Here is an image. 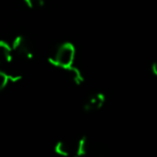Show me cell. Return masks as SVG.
Returning a JSON list of instances; mask_svg holds the SVG:
<instances>
[{
	"mask_svg": "<svg viewBox=\"0 0 157 157\" xmlns=\"http://www.w3.org/2000/svg\"><path fill=\"white\" fill-rule=\"evenodd\" d=\"M55 153L59 156L63 157H68L72 154V150L70 147V145L66 141H58L55 144Z\"/></svg>",
	"mask_w": 157,
	"mask_h": 157,
	"instance_id": "obj_7",
	"label": "cell"
},
{
	"mask_svg": "<svg viewBox=\"0 0 157 157\" xmlns=\"http://www.w3.org/2000/svg\"><path fill=\"white\" fill-rule=\"evenodd\" d=\"M26 6L31 10L41 9L44 6V0H24Z\"/></svg>",
	"mask_w": 157,
	"mask_h": 157,
	"instance_id": "obj_9",
	"label": "cell"
},
{
	"mask_svg": "<svg viewBox=\"0 0 157 157\" xmlns=\"http://www.w3.org/2000/svg\"><path fill=\"white\" fill-rule=\"evenodd\" d=\"M75 55L76 51L73 44L70 42H65V43L57 46L51 53V55L48 56V61L54 67L67 70L68 68L74 65Z\"/></svg>",
	"mask_w": 157,
	"mask_h": 157,
	"instance_id": "obj_1",
	"label": "cell"
},
{
	"mask_svg": "<svg viewBox=\"0 0 157 157\" xmlns=\"http://www.w3.org/2000/svg\"><path fill=\"white\" fill-rule=\"evenodd\" d=\"M88 151H90V142H88L87 138L84 136V137L80 138L78 141L76 142L75 147H74V154L78 157H82L87 155Z\"/></svg>",
	"mask_w": 157,
	"mask_h": 157,
	"instance_id": "obj_5",
	"label": "cell"
},
{
	"mask_svg": "<svg viewBox=\"0 0 157 157\" xmlns=\"http://www.w3.org/2000/svg\"><path fill=\"white\" fill-rule=\"evenodd\" d=\"M105 103V96L102 93H96V94L92 95L87 100L85 101L83 108L84 111L87 113H92V112L99 111L102 109L103 105Z\"/></svg>",
	"mask_w": 157,
	"mask_h": 157,
	"instance_id": "obj_3",
	"label": "cell"
},
{
	"mask_svg": "<svg viewBox=\"0 0 157 157\" xmlns=\"http://www.w3.org/2000/svg\"><path fill=\"white\" fill-rule=\"evenodd\" d=\"M66 71L68 72V74H69L70 78L72 80V82H73L75 85H81L82 83L84 82V76H83V73L81 72V70L78 69V68H76L75 66H71L70 68H68Z\"/></svg>",
	"mask_w": 157,
	"mask_h": 157,
	"instance_id": "obj_6",
	"label": "cell"
},
{
	"mask_svg": "<svg viewBox=\"0 0 157 157\" xmlns=\"http://www.w3.org/2000/svg\"><path fill=\"white\" fill-rule=\"evenodd\" d=\"M151 70H152V73L155 76H157V61H154L151 66Z\"/></svg>",
	"mask_w": 157,
	"mask_h": 157,
	"instance_id": "obj_10",
	"label": "cell"
},
{
	"mask_svg": "<svg viewBox=\"0 0 157 157\" xmlns=\"http://www.w3.org/2000/svg\"><path fill=\"white\" fill-rule=\"evenodd\" d=\"M10 82H11V80H10L9 73L2 71V70H0V90H5V88L9 85Z\"/></svg>",
	"mask_w": 157,
	"mask_h": 157,
	"instance_id": "obj_8",
	"label": "cell"
},
{
	"mask_svg": "<svg viewBox=\"0 0 157 157\" xmlns=\"http://www.w3.org/2000/svg\"><path fill=\"white\" fill-rule=\"evenodd\" d=\"M13 59L12 46L8 42L0 40V66L8 65Z\"/></svg>",
	"mask_w": 157,
	"mask_h": 157,
	"instance_id": "obj_4",
	"label": "cell"
},
{
	"mask_svg": "<svg viewBox=\"0 0 157 157\" xmlns=\"http://www.w3.org/2000/svg\"><path fill=\"white\" fill-rule=\"evenodd\" d=\"M12 51L18 58L23 60H30L33 57V53L31 50L30 44L23 36H17L12 42Z\"/></svg>",
	"mask_w": 157,
	"mask_h": 157,
	"instance_id": "obj_2",
	"label": "cell"
}]
</instances>
